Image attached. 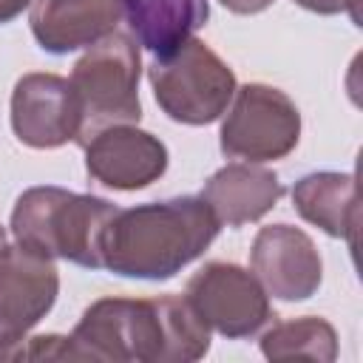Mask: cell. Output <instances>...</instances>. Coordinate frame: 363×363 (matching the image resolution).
<instances>
[{
	"label": "cell",
	"mask_w": 363,
	"mask_h": 363,
	"mask_svg": "<svg viewBox=\"0 0 363 363\" xmlns=\"http://www.w3.org/2000/svg\"><path fill=\"white\" fill-rule=\"evenodd\" d=\"M281 196H284L281 179L272 170L258 167L255 162L224 164L207 179L201 190V199L207 201L218 224L227 227H244L250 221L264 218L278 204Z\"/></svg>",
	"instance_id": "cell-13"
},
{
	"label": "cell",
	"mask_w": 363,
	"mask_h": 363,
	"mask_svg": "<svg viewBox=\"0 0 363 363\" xmlns=\"http://www.w3.org/2000/svg\"><path fill=\"white\" fill-rule=\"evenodd\" d=\"M122 17V0H34L28 23L43 51L68 54L116 31Z\"/></svg>",
	"instance_id": "cell-12"
},
{
	"label": "cell",
	"mask_w": 363,
	"mask_h": 363,
	"mask_svg": "<svg viewBox=\"0 0 363 363\" xmlns=\"http://www.w3.org/2000/svg\"><path fill=\"white\" fill-rule=\"evenodd\" d=\"M218 230L221 224L201 196L116 210L102 241V269L122 278L167 281L196 261Z\"/></svg>",
	"instance_id": "cell-2"
},
{
	"label": "cell",
	"mask_w": 363,
	"mask_h": 363,
	"mask_svg": "<svg viewBox=\"0 0 363 363\" xmlns=\"http://www.w3.org/2000/svg\"><path fill=\"white\" fill-rule=\"evenodd\" d=\"M298 6L315 11V14H352V20L357 23V0H295Z\"/></svg>",
	"instance_id": "cell-17"
},
{
	"label": "cell",
	"mask_w": 363,
	"mask_h": 363,
	"mask_svg": "<svg viewBox=\"0 0 363 363\" xmlns=\"http://www.w3.org/2000/svg\"><path fill=\"white\" fill-rule=\"evenodd\" d=\"M292 204L298 216L320 227L332 238L357 244V182L352 173L320 170L298 179L292 187Z\"/></svg>",
	"instance_id": "cell-14"
},
{
	"label": "cell",
	"mask_w": 363,
	"mask_h": 363,
	"mask_svg": "<svg viewBox=\"0 0 363 363\" xmlns=\"http://www.w3.org/2000/svg\"><path fill=\"white\" fill-rule=\"evenodd\" d=\"M224 9H230L233 14H258L264 9H269L275 0H218Z\"/></svg>",
	"instance_id": "cell-18"
},
{
	"label": "cell",
	"mask_w": 363,
	"mask_h": 363,
	"mask_svg": "<svg viewBox=\"0 0 363 363\" xmlns=\"http://www.w3.org/2000/svg\"><path fill=\"white\" fill-rule=\"evenodd\" d=\"M88 176L111 190H142L167 170V147L136 125H111L85 145Z\"/></svg>",
	"instance_id": "cell-11"
},
{
	"label": "cell",
	"mask_w": 363,
	"mask_h": 363,
	"mask_svg": "<svg viewBox=\"0 0 363 363\" xmlns=\"http://www.w3.org/2000/svg\"><path fill=\"white\" fill-rule=\"evenodd\" d=\"M57 292L54 258L20 244L0 250V360H14L26 335L51 312Z\"/></svg>",
	"instance_id": "cell-7"
},
{
	"label": "cell",
	"mask_w": 363,
	"mask_h": 363,
	"mask_svg": "<svg viewBox=\"0 0 363 363\" xmlns=\"http://www.w3.org/2000/svg\"><path fill=\"white\" fill-rule=\"evenodd\" d=\"M77 360L193 363L210 349V329L184 295L99 298L68 335Z\"/></svg>",
	"instance_id": "cell-1"
},
{
	"label": "cell",
	"mask_w": 363,
	"mask_h": 363,
	"mask_svg": "<svg viewBox=\"0 0 363 363\" xmlns=\"http://www.w3.org/2000/svg\"><path fill=\"white\" fill-rule=\"evenodd\" d=\"M147 79L159 108L182 125L216 122L235 94L233 68L199 37L159 54L147 68Z\"/></svg>",
	"instance_id": "cell-5"
},
{
	"label": "cell",
	"mask_w": 363,
	"mask_h": 363,
	"mask_svg": "<svg viewBox=\"0 0 363 363\" xmlns=\"http://www.w3.org/2000/svg\"><path fill=\"white\" fill-rule=\"evenodd\" d=\"M250 267L264 292L278 301H306L323 278L315 241L292 224L261 227L250 250Z\"/></svg>",
	"instance_id": "cell-9"
},
{
	"label": "cell",
	"mask_w": 363,
	"mask_h": 363,
	"mask_svg": "<svg viewBox=\"0 0 363 363\" xmlns=\"http://www.w3.org/2000/svg\"><path fill=\"white\" fill-rule=\"evenodd\" d=\"M261 352L269 360L332 363L337 357V332L329 320L315 315L284 320L261 335Z\"/></svg>",
	"instance_id": "cell-16"
},
{
	"label": "cell",
	"mask_w": 363,
	"mask_h": 363,
	"mask_svg": "<svg viewBox=\"0 0 363 363\" xmlns=\"http://www.w3.org/2000/svg\"><path fill=\"white\" fill-rule=\"evenodd\" d=\"M116 204L62 187H28L11 210V235L45 258L102 269V241Z\"/></svg>",
	"instance_id": "cell-3"
},
{
	"label": "cell",
	"mask_w": 363,
	"mask_h": 363,
	"mask_svg": "<svg viewBox=\"0 0 363 363\" xmlns=\"http://www.w3.org/2000/svg\"><path fill=\"white\" fill-rule=\"evenodd\" d=\"M34 0H0V26L14 20L17 14H23V9H28Z\"/></svg>",
	"instance_id": "cell-19"
},
{
	"label": "cell",
	"mask_w": 363,
	"mask_h": 363,
	"mask_svg": "<svg viewBox=\"0 0 363 363\" xmlns=\"http://www.w3.org/2000/svg\"><path fill=\"white\" fill-rule=\"evenodd\" d=\"M184 298L210 332L233 340L255 335L269 318H275L269 309V295L264 292L258 278L238 264H204L187 281Z\"/></svg>",
	"instance_id": "cell-8"
},
{
	"label": "cell",
	"mask_w": 363,
	"mask_h": 363,
	"mask_svg": "<svg viewBox=\"0 0 363 363\" xmlns=\"http://www.w3.org/2000/svg\"><path fill=\"white\" fill-rule=\"evenodd\" d=\"M122 9L136 43L156 57L193 37L210 17L207 0H122Z\"/></svg>",
	"instance_id": "cell-15"
},
{
	"label": "cell",
	"mask_w": 363,
	"mask_h": 363,
	"mask_svg": "<svg viewBox=\"0 0 363 363\" xmlns=\"http://www.w3.org/2000/svg\"><path fill=\"white\" fill-rule=\"evenodd\" d=\"M139 43L130 34L116 28L99 43L88 45V51L77 60L68 79L79 116V147H85L99 130L111 125L139 122Z\"/></svg>",
	"instance_id": "cell-4"
},
{
	"label": "cell",
	"mask_w": 363,
	"mask_h": 363,
	"mask_svg": "<svg viewBox=\"0 0 363 363\" xmlns=\"http://www.w3.org/2000/svg\"><path fill=\"white\" fill-rule=\"evenodd\" d=\"M301 139V113L295 102L264 82L235 88L221 122V153L244 162H272L295 150Z\"/></svg>",
	"instance_id": "cell-6"
},
{
	"label": "cell",
	"mask_w": 363,
	"mask_h": 363,
	"mask_svg": "<svg viewBox=\"0 0 363 363\" xmlns=\"http://www.w3.org/2000/svg\"><path fill=\"white\" fill-rule=\"evenodd\" d=\"M3 247H6V230L0 227V250H3Z\"/></svg>",
	"instance_id": "cell-20"
},
{
	"label": "cell",
	"mask_w": 363,
	"mask_h": 363,
	"mask_svg": "<svg viewBox=\"0 0 363 363\" xmlns=\"http://www.w3.org/2000/svg\"><path fill=\"white\" fill-rule=\"evenodd\" d=\"M11 130L37 150L77 142L79 116L68 79L57 74H23L11 91Z\"/></svg>",
	"instance_id": "cell-10"
}]
</instances>
